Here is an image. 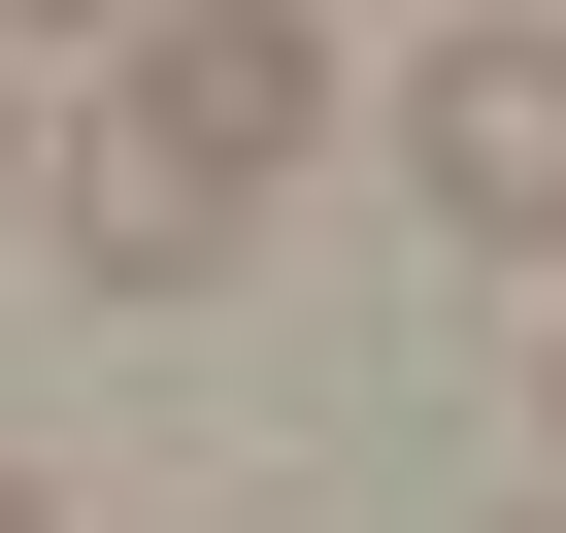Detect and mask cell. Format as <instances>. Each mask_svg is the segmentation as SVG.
Returning a JSON list of instances; mask_svg holds the SVG:
<instances>
[{
    "mask_svg": "<svg viewBox=\"0 0 566 533\" xmlns=\"http://www.w3.org/2000/svg\"><path fill=\"white\" fill-rule=\"evenodd\" d=\"M0 200H34V101H0Z\"/></svg>",
    "mask_w": 566,
    "mask_h": 533,
    "instance_id": "cell-3",
    "label": "cell"
},
{
    "mask_svg": "<svg viewBox=\"0 0 566 533\" xmlns=\"http://www.w3.org/2000/svg\"><path fill=\"white\" fill-rule=\"evenodd\" d=\"M67 34H134V0H67Z\"/></svg>",
    "mask_w": 566,
    "mask_h": 533,
    "instance_id": "cell-4",
    "label": "cell"
},
{
    "mask_svg": "<svg viewBox=\"0 0 566 533\" xmlns=\"http://www.w3.org/2000/svg\"><path fill=\"white\" fill-rule=\"evenodd\" d=\"M533 400H566V334H533Z\"/></svg>",
    "mask_w": 566,
    "mask_h": 533,
    "instance_id": "cell-6",
    "label": "cell"
},
{
    "mask_svg": "<svg viewBox=\"0 0 566 533\" xmlns=\"http://www.w3.org/2000/svg\"><path fill=\"white\" fill-rule=\"evenodd\" d=\"M301 167H334V34L301 0H134L101 34V134H67V266L101 301H200Z\"/></svg>",
    "mask_w": 566,
    "mask_h": 533,
    "instance_id": "cell-1",
    "label": "cell"
},
{
    "mask_svg": "<svg viewBox=\"0 0 566 533\" xmlns=\"http://www.w3.org/2000/svg\"><path fill=\"white\" fill-rule=\"evenodd\" d=\"M400 200L467 266H566V0H467V34L400 67Z\"/></svg>",
    "mask_w": 566,
    "mask_h": 533,
    "instance_id": "cell-2",
    "label": "cell"
},
{
    "mask_svg": "<svg viewBox=\"0 0 566 533\" xmlns=\"http://www.w3.org/2000/svg\"><path fill=\"white\" fill-rule=\"evenodd\" d=\"M0 533H34V467H0Z\"/></svg>",
    "mask_w": 566,
    "mask_h": 533,
    "instance_id": "cell-5",
    "label": "cell"
}]
</instances>
